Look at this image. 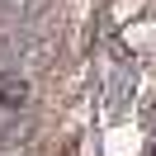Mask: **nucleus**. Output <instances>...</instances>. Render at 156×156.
<instances>
[{"instance_id":"f257e3e1","label":"nucleus","mask_w":156,"mask_h":156,"mask_svg":"<svg viewBox=\"0 0 156 156\" xmlns=\"http://www.w3.org/2000/svg\"><path fill=\"white\" fill-rule=\"evenodd\" d=\"M24 99H29V80L0 76V104H24Z\"/></svg>"}]
</instances>
